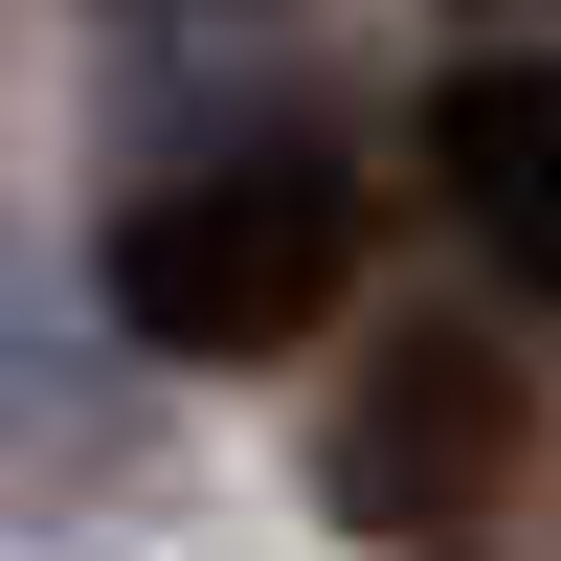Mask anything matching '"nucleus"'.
Here are the masks:
<instances>
[{
	"label": "nucleus",
	"instance_id": "f257e3e1",
	"mask_svg": "<svg viewBox=\"0 0 561 561\" xmlns=\"http://www.w3.org/2000/svg\"><path fill=\"white\" fill-rule=\"evenodd\" d=\"M337 270H359V203L314 158H225V180H158V203L113 225V314L158 359H270V337H314L337 314Z\"/></svg>",
	"mask_w": 561,
	"mask_h": 561
},
{
	"label": "nucleus",
	"instance_id": "f03ea898",
	"mask_svg": "<svg viewBox=\"0 0 561 561\" xmlns=\"http://www.w3.org/2000/svg\"><path fill=\"white\" fill-rule=\"evenodd\" d=\"M494 472H517V404H494V359H472V337H404L382 382H359V427H337V517H359V539L472 517Z\"/></svg>",
	"mask_w": 561,
	"mask_h": 561
},
{
	"label": "nucleus",
	"instance_id": "7ed1b4c3",
	"mask_svg": "<svg viewBox=\"0 0 561 561\" xmlns=\"http://www.w3.org/2000/svg\"><path fill=\"white\" fill-rule=\"evenodd\" d=\"M427 180L494 225L517 293H561V45H472V68L427 90Z\"/></svg>",
	"mask_w": 561,
	"mask_h": 561
}]
</instances>
